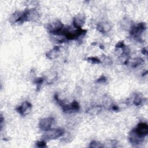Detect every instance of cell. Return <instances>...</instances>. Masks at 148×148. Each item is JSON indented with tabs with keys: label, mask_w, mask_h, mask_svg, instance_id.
<instances>
[{
	"label": "cell",
	"mask_w": 148,
	"mask_h": 148,
	"mask_svg": "<svg viewBox=\"0 0 148 148\" xmlns=\"http://www.w3.org/2000/svg\"><path fill=\"white\" fill-rule=\"evenodd\" d=\"M32 108V105L28 101H24L20 106L16 108V110L23 116L28 114Z\"/></svg>",
	"instance_id": "obj_5"
},
{
	"label": "cell",
	"mask_w": 148,
	"mask_h": 148,
	"mask_svg": "<svg viewBox=\"0 0 148 148\" xmlns=\"http://www.w3.org/2000/svg\"><path fill=\"white\" fill-rule=\"evenodd\" d=\"M53 122L54 119L51 117L44 118L40 120L39 123V127L40 130L46 131L51 129Z\"/></svg>",
	"instance_id": "obj_4"
},
{
	"label": "cell",
	"mask_w": 148,
	"mask_h": 148,
	"mask_svg": "<svg viewBox=\"0 0 148 148\" xmlns=\"http://www.w3.org/2000/svg\"><path fill=\"white\" fill-rule=\"evenodd\" d=\"M60 52V47L58 46H55L51 50L49 51L46 54V57L51 60L57 58Z\"/></svg>",
	"instance_id": "obj_9"
},
{
	"label": "cell",
	"mask_w": 148,
	"mask_h": 148,
	"mask_svg": "<svg viewBox=\"0 0 148 148\" xmlns=\"http://www.w3.org/2000/svg\"><path fill=\"white\" fill-rule=\"evenodd\" d=\"M102 109L101 106H92L90 108L87 112L89 113H91V114H98L99 112H101Z\"/></svg>",
	"instance_id": "obj_13"
},
{
	"label": "cell",
	"mask_w": 148,
	"mask_h": 148,
	"mask_svg": "<svg viewBox=\"0 0 148 148\" xmlns=\"http://www.w3.org/2000/svg\"><path fill=\"white\" fill-rule=\"evenodd\" d=\"M85 16L83 14H78L75 16L73 20V27L76 29L82 28L85 23Z\"/></svg>",
	"instance_id": "obj_8"
},
{
	"label": "cell",
	"mask_w": 148,
	"mask_h": 148,
	"mask_svg": "<svg viewBox=\"0 0 148 148\" xmlns=\"http://www.w3.org/2000/svg\"><path fill=\"white\" fill-rule=\"evenodd\" d=\"M106 81H107L106 77L105 76L102 75V76H101L99 78H98V79L96 80V82H97V83H105Z\"/></svg>",
	"instance_id": "obj_19"
},
{
	"label": "cell",
	"mask_w": 148,
	"mask_h": 148,
	"mask_svg": "<svg viewBox=\"0 0 148 148\" xmlns=\"http://www.w3.org/2000/svg\"><path fill=\"white\" fill-rule=\"evenodd\" d=\"M87 60L92 64H99L101 62V60L99 58H98L97 57H88L87 58Z\"/></svg>",
	"instance_id": "obj_16"
},
{
	"label": "cell",
	"mask_w": 148,
	"mask_h": 148,
	"mask_svg": "<svg viewBox=\"0 0 148 148\" xmlns=\"http://www.w3.org/2000/svg\"><path fill=\"white\" fill-rule=\"evenodd\" d=\"M143 61H143V59H142V58H136V59H135V60H134V62H133V63H132V66L135 68V67L137 66L138 65H139V64L143 63Z\"/></svg>",
	"instance_id": "obj_17"
},
{
	"label": "cell",
	"mask_w": 148,
	"mask_h": 148,
	"mask_svg": "<svg viewBox=\"0 0 148 148\" xmlns=\"http://www.w3.org/2000/svg\"><path fill=\"white\" fill-rule=\"evenodd\" d=\"M36 145L38 147H45L46 146V143L45 140L39 141L36 143Z\"/></svg>",
	"instance_id": "obj_18"
},
{
	"label": "cell",
	"mask_w": 148,
	"mask_h": 148,
	"mask_svg": "<svg viewBox=\"0 0 148 148\" xmlns=\"http://www.w3.org/2000/svg\"><path fill=\"white\" fill-rule=\"evenodd\" d=\"M145 101H146V98H144V97H143L140 94H137L135 95L133 102H134V104L135 106H138L144 104Z\"/></svg>",
	"instance_id": "obj_11"
},
{
	"label": "cell",
	"mask_w": 148,
	"mask_h": 148,
	"mask_svg": "<svg viewBox=\"0 0 148 148\" xmlns=\"http://www.w3.org/2000/svg\"><path fill=\"white\" fill-rule=\"evenodd\" d=\"M134 24L132 23L131 21L130 20H128L126 18H124L121 22V26L123 28H124L125 30L131 29V27H132Z\"/></svg>",
	"instance_id": "obj_12"
},
{
	"label": "cell",
	"mask_w": 148,
	"mask_h": 148,
	"mask_svg": "<svg viewBox=\"0 0 148 148\" xmlns=\"http://www.w3.org/2000/svg\"><path fill=\"white\" fill-rule=\"evenodd\" d=\"M111 29L110 24L108 23H101L97 25V29L101 33H106Z\"/></svg>",
	"instance_id": "obj_10"
},
{
	"label": "cell",
	"mask_w": 148,
	"mask_h": 148,
	"mask_svg": "<svg viewBox=\"0 0 148 148\" xmlns=\"http://www.w3.org/2000/svg\"><path fill=\"white\" fill-rule=\"evenodd\" d=\"M112 109L113 110H114V111H117V110H118L119 109V107H118L117 106H116V105H113V106H112Z\"/></svg>",
	"instance_id": "obj_21"
},
{
	"label": "cell",
	"mask_w": 148,
	"mask_h": 148,
	"mask_svg": "<svg viewBox=\"0 0 148 148\" xmlns=\"http://www.w3.org/2000/svg\"><path fill=\"white\" fill-rule=\"evenodd\" d=\"M89 147H94V148H99V147H103L104 146L102 143H100L94 140L90 143Z\"/></svg>",
	"instance_id": "obj_15"
},
{
	"label": "cell",
	"mask_w": 148,
	"mask_h": 148,
	"mask_svg": "<svg viewBox=\"0 0 148 148\" xmlns=\"http://www.w3.org/2000/svg\"><path fill=\"white\" fill-rule=\"evenodd\" d=\"M146 26L145 23H140L136 25H133L130 29V34L134 37H138L146 29Z\"/></svg>",
	"instance_id": "obj_2"
},
{
	"label": "cell",
	"mask_w": 148,
	"mask_h": 148,
	"mask_svg": "<svg viewBox=\"0 0 148 148\" xmlns=\"http://www.w3.org/2000/svg\"><path fill=\"white\" fill-rule=\"evenodd\" d=\"M134 131L140 136L145 138L148 134V125L145 123H140Z\"/></svg>",
	"instance_id": "obj_6"
},
{
	"label": "cell",
	"mask_w": 148,
	"mask_h": 148,
	"mask_svg": "<svg viewBox=\"0 0 148 148\" xmlns=\"http://www.w3.org/2000/svg\"><path fill=\"white\" fill-rule=\"evenodd\" d=\"M125 47L123 41H120L116 45V47L117 48H124Z\"/></svg>",
	"instance_id": "obj_20"
},
{
	"label": "cell",
	"mask_w": 148,
	"mask_h": 148,
	"mask_svg": "<svg viewBox=\"0 0 148 148\" xmlns=\"http://www.w3.org/2000/svg\"><path fill=\"white\" fill-rule=\"evenodd\" d=\"M142 53L143 54H145V55H147V50L145 49V48H143V49H142Z\"/></svg>",
	"instance_id": "obj_22"
},
{
	"label": "cell",
	"mask_w": 148,
	"mask_h": 148,
	"mask_svg": "<svg viewBox=\"0 0 148 148\" xmlns=\"http://www.w3.org/2000/svg\"><path fill=\"white\" fill-rule=\"evenodd\" d=\"M43 80H44L43 77H38V78H36L34 80V83L37 85V87H36V88H37L36 90L37 91H39L42 83L43 82Z\"/></svg>",
	"instance_id": "obj_14"
},
{
	"label": "cell",
	"mask_w": 148,
	"mask_h": 148,
	"mask_svg": "<svg viewBox=\"0 0 148 148\" xmlns=\"http://www.w3.org/2000/svg\"><path fill=\"white\" fill-rule=\"evenodd\" d=\"M129 141L130 142L134 145H139L142 143L143 140H144V138L141 137L139 135H138L134 131L132 130L129 134V136H128Z\"/></svg>",
	"instance_id": "obj_7"
},
{
	"label": "cell",
	"mask_w": 148,
	"mask_h": 148,
	"mask_svg": "<svg viewBox=\"0 0 148 148\" xmlns=\"http://www.w3.org/2000/svg\"><path fill=\"white\" fill-rule=\"evenodd\" d=\"M64 130L62 128H56V129H50L46 131V133L43 135L42 138L45 140H50L53 139H56L64 134Z\"/></svg>",
	"instance_id": "obj_1"
},
{
	"label": "cell",
	"mask_w": 148,
	"mask_h": 148,
	"mask_svg": "<svg viewBox=\"0 0 148 148\" xmlns=\"http://www.w3.org/2000/svg\"><path fill=\"white\" fill-rule=\"evenodd\" d=\"M87 31L83 29L82 28L76 29L75 31H69L65 35L66 38L68 40H75L77 39L80 36L86 34Z\"/></svg>",
	"instance_id": "obj_3"
}]
</instances>
